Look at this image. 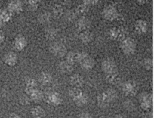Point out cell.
I'll list each match as a JSON object with an SVG mask.
<instances>
[{"label": "cell", "instance_id": "6da1fadb", "mask_svg": "<svg viewBox=\"0 0 154 118\" xmlns=\"http://www.w3.org/2000/svg\"><path fill=\"white\" fill-rule=\"evenodd\" d=\"M117 99L116 91L112 88H108L100 93L97 97V102L99 107L106 108L113 104Z\"/></svg>", "mask_w": 154, "mask_h": 118}, {"label": "cell", "instance_id": "7a4b0ae2", "mask_svg": "<svg viewBox=\"0 0 154 118\" xmlns=\"http://www.w3.org/2000/svg\"><path fill=\"white\" fill-rule=\"evenodd\" d=\"M137 45L135 40L131 37H126L121 42L120 48L122 51L126 55H131L136 50Z\"/></svg>", "mask_w": 154, "mask_h": 118}, {"label": "cell", "instance_id": "3957f363", "mask_svg": "<svg viewBox=\"0 0 154 118\" xmlns=\"http://www.w3.org/2000/svg\"><path fill=\"white\" fill-rule=\"evenodd\" d=\"M103 17L107 20L109 21H116L119 19V14L116 8L112 5H106L103 10L102 11Z\"/></svg>", "mask_w": 154, "mask_h": 118}, {"label": "cell", "instance_id": "277c9868", "mask_svg": "<svg viewBox=\"0 0 154 118\" xmlns=\"http://www.w3.org/2000/svg\"><path fill=\"white\" fill-rule=\"evenodd\" d=\"M139 104L144 110H148L152 105L153 96L150 93L143 92L138 96Z\"/></svg>", "mask_w": 154, "mask_h": 118}, {"label": "cell", "instance_id": "5b68a950", "mask_svg": "<svg viewBox=\"0 0 154 118\" xmlns=\"http://www.w3.org/2000/svg\"><path fill=\"white\" fill-rule=\"evenodd\" d=\"M103 71L107 75L118 74V67L116 63L111 59L107 58L103 60L101 64Z\"/></svg>", "mask_w": 154, "mask_h": 118}, {"label": "cell", "instance_id": "8992f818", "mask_svg": "<svg viewBox=\"0 0 154 118\" xmlns=\"http://www.w3.org/2000/svg\"><path fill=\"white\" fill-rule=\"evenodd\" d=\"M49 50L52 54L58 58L63 57L67 54L66 46L60 42H54L51 43L49 46Z\"/></svg>", "mask_w": 154, "mask_h": 118}, {"label": "cell", "instance_id": "52a82bcc", "mask_svg": "<svg viewBox=\"0 0 154 118\" xmlns=\"http://www.w3.org/2000/svg\"><path fill=\"white\" fill-rule=\"evenodd\" d=\"M123 92L127 96H135L138 91V86L137 84L132 80L126 81L122 86Z\"/></svg>", "mask_w": 154, "mask_h": 118}, {"label": "cell", "instance_id": "ba28073f", "mask_svg": "<svg viewBox=\"0 0 154 118\" xmlns=\"http://www.w3.org/2000/svg\"><path fill=\"white\" fill-rule=\"evenodd\" d=\"M108 37L110 39L116 41H122L126 37L125 31L122 28L112 27L109 29L108 33Z\"/></svg>", "mask_w": 154, "mask_h": 118}, {"label": "cell", "instance_id": "9c48e42d", "mask_svg": "<svg viewBox=\"0 0 154 118\" xmlns=\"http://www.w3.org/2000/svg\"><path fill=\"white\" fill-rule=\"evenodd\" d=\"M79 64L83 70H90L94 67L95 61L90 55L85 52L79 61Z\"/></svg>", "mask_w": 154, "mask_h": 118}, {"label": "cell", "instance_id": "30bf717a", "mask_svg": "<svg viewBox=\"0 0 154 118\" xmlns=\"http://www.w3.org/2000/svg\"><path fill=\"white\" fill-rule=\"evenodd\" d=\"M90 25V20L87 17L82 16L76 20L75 23V27L78 31L82 32L84 31L88 30Z\"/></svg>", "mask_w": 154, "mask_h": 118}, {"label": "cell", "instance_id": "8fae6325", "mask_svg": "<svg viewBox=\"0 0 154 118\" xmlns=\"http://www.w3.org/2000/svg\"><path fill=\"white\" fill-rule=\"evenodd\" d=\"M148 28L149 25L144 20H137L134 23V30L139 35H142L146 33Z\"/></svg>", "mask_w": 154, "mask_h": 118}, {"label": "cell", "instance_id": "7c38bea8", "mask_svg": "<svg viewBox=\"0 0 154 118\" xmlns=\"http://www.w3.org/2000/svg\"><path fill=\"white\" fill-rule=\"evenodd\" d=\"M26 94L28 96L32 101H41L43 98V94L41 90L36 88H25V89Z\"/></svg>", "mask_w": 154, "mask_h": 118}, {"label": "cell", "instance_id": "4fadbf2b", "mask_svg": "<svg viewBox=\"0 0 154 118\" xmlns=\"http://www.w3.org/2000/svg\"><path fill=\"white\" fill-rule=\"evenodd\" d=\"M85 52H69L66 55V61L70 63L74 64L76 63H79L81 58L85 54Z\"/></svg>", "mask_w": 154, "mask_h": 118}, {"label": "cell", "instance_id": "5bb4252c", "mask_svg": "<svg viewBox=\"0 0 154 118\" xmlns=\"http://www.w3.org/2000/svg\"><path fill=\"white\" fill-rule=\"evenodd\" d=\"M27 45V40L22 35H17L13 41V46L18 51H22Z\"/></svg>", "mask_w": 154, "mask_h": 118}, {"label": "cell", "instance_id": "9a60e30c", "mask_svg": "<svg viewBox=\"0 0 154 118\" xmlns=\"http://www.w3.org/2000/svg\"><path fill=\"white\" fill-rule=\"evenodd\" d=\"M70 84L73 87L80 88L84 84V79L82 75L78 73H75L72 75L69 79Z\"/></svg>", "mask_w": 154, "mask_h": 118}, {"label": "cell", "instance_id": "2e32d148", "mask_svg": "<svg viewBox=\"0 0 154 118\" xmlns=\"http://www.w3.org/2000/svg\"><path fill=\"white\" fill-rule=\"evenodd\" d=\"M47 102L51 105L54 106H58L60 105L63 102L62 97L60 94L57 92H52L47 96Z\"/></svg>", "mask_w": 154, "mask_h": 118}, {"label": "cell", "instance_id": "e0dca14e", "mask_svg": "<svg viewBox=\"0 0 154 118\" xmlns=\"http://www.w3.org/2000/svg\"><path fill=\"white\" fill-rule=\"evenodd\" d=\"M3 60L7 65L9 66H14L17 63L18 58L16 53L10 51L4 55Z\"/></svg>", "mask_w": 154, "mask_h": 118}, {"label": "cell", "instance_id": "ac0fdd59", "mask_svg": "<svg viewBox=\"0 0 154 118\" xmlns=\"http://www.w3.org/2000/svg\"><path fill=\"white\" fill-rule=\"evenodd\" d=\"M7 9L13 13H19L23 10V4L20 1H10L7 5Z\"/></svg>", "mask_w": 154, "mask_h": 118}, {"label": "cell", "instance_id": "d6986e66", "mask_svg": "<svg viewBox=\"0 0 154 118\" xmlns=\"http://www.w3.org/2000/svg\"><path fill=\"white\" fill-rule=\"evenodd\" d=\"M92 4V1H84L83 3L78 5L75 11L78 15L83 16L87 13L89 10L90 5Z\"/></svg>", "mask_w": 154, "mask_h": 118}, {"label": "cell", "instance_id": "ffe728a7", "mask_svg": "<svg viewBox=\"0 0 154 118\" xmlns=\"http://www.w3.org/2000/svg\"><path fill=\"white\" fill-rule=\"evenodd\" d=\"M13 13L8 9L0 10V25H2L8 23L12 18Z\"/></svg>", "mask_w": 154, "mask_h": 118}, {"label": "cell", "instance_id": "44dd1931", "mask_svg": "<svg viewBox=\"0 0 154 118\" xmlns=\"http://www.w3.org/2000/svg\"><path fill=\"white\" fill-rule=\"evenodd\" d=\"M58 68L60 72L64 74H69L73 70V64L70 63L66 60L62 61L58 65Z\"/></svg>", "mask_w": 154, "mask_h": 118}, {"label": "cell", "instance_id": "7402d4cb", "mask_svg": "<svg viewBox=\"0 0 154 118\" xmlns=\"http://www.w3.org/2000/svg\"><path fill=\"white\" fill-rule=\"evenodd\" d=\"M93 39V34L89 30H86V31H84L79 33V39L84 44L89 43L92 41Z\"/></svg>", "mask_w": 154, "mask_h": 118}, {"label": "cell", "instance_id": "603a6c76", "mask_svg": "<svg viewBox=\"0 0 154 118\" xmlns=\"http://www.w3.org/2000/svg\"><path fill=\"white\" fill-rule=\"evenodd\" d=\"M31 114L33 118H44L46 116L44 108L39 105L32 107L31 110Z\"/></svg>", "mask_w": 154, "mask_h": 118}, {"label": "cell", "instance_id": "cb8c5ba5", "mask_svg": "<svg viewBox=\"0 0 154 118\" xmlns=\"http://www.w3.org/2000/svg\"><path fill=\"white\" fill-rule=\"evenodd\" d=\"M38 81L43 85L50 84L52 81V77L51 74L48 72H43L38 76Z\"/></svg>", "mask_w": 154, "mask_h": 118}, {"label": "cell", "instance_id": "d4e9b609", "mask_svg": "<svg viewBox=\"0 0 154 118\" xmlns=\"http://www.w3.org/2000/svg\"><path fill=\"white\" fill-rule=\"evenodd\" d=\"M73 101L76 104V105H77L78 107H82L87 104L88 102V97L87 94L83 92L81 95H79L74 100H73Z\"/></svg>", "mask_w": 154, "mask_h": 118}, {"label": "cell", "instance_id": "484cf974", "mask_svg": "<svg viewBox=\"0 0 154 118\" xmlns=\"http://www.w3.org/2000/svg\"><path fill=\"white\" fill-rule=\"evenodd\" d=\"M51 18H52L51 13L47 11H44L40 13L37 16L38 21L42 24L48 23L49 22L51 21Z\"/></svg>", "mask_w": 154, "mask_h": 118}, {"label": "cell", "instance_id": "4316f807", "mask_svg": "<svg viewBox=\"0 0 154 118\" xmlns=\"http://www.w3.org/2000/svg\"><path fill=\"white\" fill-rule=\"evenodd\" d=\"M58 36V31L57 30L53 27H50L47 28L45 31V37L49 40H53Z\"/></svg>", "mask_w": 154, "mask_h": 118}, {"label": "cell", "instance_id": "83f0119b", "mask_svg": "<svg viewBox=\"0 0 154 118\" xmlns=\"http://www.w3.org/2000/svg\"><path fill=\"white\" fill-rule=\"evenodd\" d=\"M52 14L56 18H60L64 14V9L63 7L59 4L54 5L52 9Z\"/></svg>", "mask_w": 154, "mask_h": 118}, {"label": "cell", "instance_id": "f1b7e54d", "mask_svg": "<svg viewBox=\"0 0 154 118\" xmlns=\"http://www.w3.org/2000/svg\"><path fill=\"white\" fill-rule=\"evenodd\" d=\"M84 92L80 89V88H76V87H71L68 90V94L69 97L73 100H74L75 98H76L78 96L81 95Z\"/></svg>", "mask_w": 154, "mask_h": 118}, {"label": "cell", "instance_id": "f546056e", "mask_svg": "<svg viewBox=\"0 0 154 118\" xmlns=\"http://www.w3.org/2000/svg\"><path fill=\"white\" fill-rule=\"evenodd\" d=\"M106 79L108 81V82L112 84H117L120 81L119 74L107 75L106 76Z\"/></svg>", "mask_w": 154, "mask_h": 118}, {"label": "cell", "instance_id": "4dcf8cb0", "mask_svg": "<svg viewBox=\"0 0 154 118\" xmlns=\"http://www.w3.org/2000/svg\"><path fill=\"white\" fill-rule=\"evenodd\" d=\"M37 87V82L35 79L28 78L25 81V88H36Z\"/></svg>", "mask_w": 154, "mask_h": 118}, {"label": "cell", "instance_id": "1f68e13d", "mask_svg": "<svg viewBox=\"0 0 154 118\" xmlns=\"http://www.w3.org/2000/svg\"><path fill=\"white\" fill-rule=\"evenodd\" d=\"M77 13L75 11V10H70V11H69L67 14H66V19L70 21V22H72V21H74L76 17H77Z\"/></svg>", "mask_w": 154, "mask_h": 118}, {"label": "cell", "instance_id": "d6a6232c", "mask_svg": "<svg viewBox=\"0 0 154 118\" xmlns=\"http://www.w3.org/2000/svg\"><path fill=\"white\" fill-rule=\"evenodd\" d=\"M28 8L29 10L34 11L37 10L38 7V2L37 1H28Z\"/></svg>", "mask_w": 154, "mask_h": 118}, {"label": "cell", "instance_id": "836d02e7", "mask_svg": "<svg viewBox=\"0 0 154 118\" xmlns=\"http://www.w3.org/2000/svg\"><path fill=\"white\" fill-rule=\"evenodd\" d=\"M144 66L147 70H150L153 66V61L150 58H146L144 61Z\"/></svg>", "mask_w": 154, "mask_h": 118}, {"label": "cell", "instance_id": "e575fe53", "mask_svg": "<svg viewBox=\"0 0 154 118\" xmlns=\"http://www.w3.org/2000/svg\"><path fill=\"white\" fill-rule=\"evenodd\" d=\"M29 99L30 98L29 97L24 96L20 98V99H19V102L21 104L23 105H26L29 104Z\"/></svg>", "mask_w": 154, "mask_h": 118}, {"label": "cell", "instance_id": "d590c367", "mask_svg": "<svg viewBox=\"0 0 154 118\" xmlns=\"http://www.w3.org/2000/svg\"><path fill=\"white\" fill-rule=\"evenodd\" d=\"M78 118H92L90 113L87 112H82L78 115Z\"/></svg>", "mask_w": 154, "mask_h": 118}, {"label": "cell", "instance_id": "8d00e7d4", "mask_svg": "<svg viewBox=\"0 0 154 118\" xmlns=\"http://www.w3.org/2000/svg\"><path fill=\"white\" fill-rule=\"evenodd\" d=\"M8 118H22V117L19 114H17L16 113H11L9 115Z\"/></svg>", "mask_w": 154, "mask_h": 118}, {"label": "cell", "instance_id": "74e56055", "mask_svg": "<svg viewBox=\"0 0 154 118\" xmlns=\"http://www.w3.org/2000/svg\"><path fill=\"white\" fill-rule=\"evenodd\" d=\"M4 34L2 31H0V43H1L4 41Z\"/></svg>", "mask_w": 154, "mask_h": 118}, {"label": "cell", "instance_id": "f35d334b", "mask_svg": "<svg viewBox=\"0 0 154 118\" xmlns=\"http://www.w3.org/2000/svg\"><path fill=\"white\" fill-rule=\"evenodd\" d=\"M115 118H127V117H126V116H124L123 114H117L115 117Z\"/></svg>", "mask_w": 154, "mask_h": 118}, {"label": "cell", "instance_id": "ab89813d", "mask_svg": "<svg viewBox=\"0 0 154 118\" xmlns=\"http://www.w3.org/2000/svg\"><path fill=\"white\" fill-rule=\"evenodd\" d=\"M137 2H138L139 4H140V3H143V4H144L146 1H138Z\"/></svg>", "mask_w": 154, "mask_h": 118}, {"label": "cell", "instance_id": "60d3db41", "mask_svg": "<svg viewBox=\"0 0 154 118\" xmlns=\"http://www.w3.org/2000/svg\"><path fill=\"white\" fill-rule=\"evenodd\" d=\"M100 118H109V117H106V116H102V117H100Z\"/></svg>", "mask_w": 154, "mask_h": 118}]
</instances>
